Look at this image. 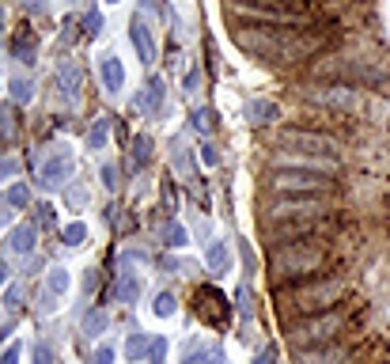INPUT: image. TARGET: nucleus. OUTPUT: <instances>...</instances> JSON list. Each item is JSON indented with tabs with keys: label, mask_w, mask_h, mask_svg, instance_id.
Wrapping results in <instances>:
<instances>
[{
	"label": "nucleus",
	"mask_w": 390,
	"mask_h": 364,
	"mask_svg": "<svg viewBox=\"0 0 390 364\" xmlns=\"http://www.w3.org/2000/svg\"><path fill=\"white\" fill-rule=\"evenodd\" d=\"M228 12L235 19H250L258 27H303L311 23L315 4L307 0H228Z\"/></svg>",
	"instance_id": "1"
},
{
	"label": "nucleus",
	"mask_w": 390,
	"mask_h": 364,
	"mask_svg": "<svg viewBox=\"0 0 390 364\" xmlns=\"http://www.w3.org/2000/svg\"><path fill=\"white\" fill-rule=\"evenodd\" d=\"M326 266V247L318 239H303V243H288V247H277L273 258H269V277L281 285V281H296V277H307Z\"/></svg>",
	"instance_id": "2"
},
{
	"label": "nucleus",
	"mask_w": 390,
	"mask_h": 364,
	"mask_svg": "<svg viewBox=\"0 0 390 364\" xmlns=\"http://www.w3.org/2000/svg\"><path fill=\"white\" fill-rule=\"evenodd\" d=\"M345 296V277H322V281H307L296 285L292 292H284L277 300V311H299V315H318V311H333Z\"/></svg>",
	"instance_id": "3"
},
{
	"label": "nucleus",
	"mask_w": 390,
	"mask_h": 364,
	"mask_svg": "<svg viewBox=\"0 0 390 364\" xmlns=\"http://www.w3.org/2000/svg\"><path fill=\"white\" fill-rule=\"evenodd\" d=\"M265 186L281 197H326L333 190L330 175L318 171H296V167H273L265 175Z\"/></svg>",
	"instance_id": "4"
},
{
	"label": "nucleus",
	"mask_w": 390,
	"mask_h": 364,
	"mask_svg": "<svg viewBox=\"0 0 390 364\" xmlns=\"http://www.w3.org/2000/svg\"><path fill=\"white\" fill-rule=\"evenodd\" d=\"M345 330V315L341 311H318V315H303L299 323L288 326V341L296 349H315V346H330Z\"/></svg>",
	"instance_id": "5"
},
{
	"label": "nucleus",
	"mask_w": 390,
	"mask_h": 364,
	"mask_svg": "<svg viewBox=\"0 0 390 364\" xmlns=\"http://www.w3.org/2000/svg\"><path fill=\"white\" fill-rule=\"evenodd\" d=\"M288 148V152H307V156H326V160H341L345 145L330 133H318V129H284L277 148Z\"/></svg>",
	"instance_id": "6"
},
{
	"label": "nucleus",
	"mask_w": 390,
	"mask_h": 364,
	"mask_svg": "<svg viewBox=\"0 0 390 364\" xmlns=\"http://www.w3.org/2000/svg\"><path fill=\"white\" fill-rule=\"evenodd\" d=\"M303 216H326L322 197H273L262 205L265 224H284V220H303Z\"/></svg>",
	"instance_id": "7"
},
{
	"label": "nucleus",
	"mask_w": 390,
	"mask_h": 364,
	"mask_svg": "<svg viewBox=\"0 0 390 364\" xmlns=\"http://www.w3.org/2000/svg\"><path fill=\"white\" fill-rule=\"evenodd\" d=\"M330 42V31H299V35H288L284 42H281V50L277 53H269V61L273 65H296V61H307L311 53H318L322 46Z\"/></svg>",
	"instance_id": "8"
},
{
	"label": "nucleus",
	"mask_w": 390,
	"mask_h": 364,
	"mask_svg": "<svg viewBox=\"0 0 390 364\" xmlns=\"http://www.w3.org/2000/svg\"><path fill=\"white\" fill-rule=\"evenodd\" d=\"M307 99L315 106L326 110H345V114H356L364 106V95L356 92L352 84H326V87H307Z\"/></svg>",
	"instance_id": "9"
},
{
	"label": "nucleus",
	"mask_w": 390,
	"mask_h": 364,
	"mask_svg": "<svg viewBox=\"0 0 390 364\" xmlns=\"http://www.w3.org/2000/svg\"><path fill=\"white\" fill-rule=\"evenodd\" d=\"M326 228V216H303V220H284V224H265V239L273 247H288V243H303L315 231Z\"/></svg>",
	"instance_id": "10"
},
{
	"label": "nucleus",
	"mask_w": 390,
	"mask_h": 364,
	"mask_svg": "<svg viewBox=\"0 0 390 364\" xmlns=\"http://www.w3.org/2000/svg\"><path fill=\"white\" fill-rule=\"evenodd\" d=\"M281 167H296V171H318V175H338L341 163L338 160H326V156H307V152H288V156H277Z\"/></svg>",
	"instance_id": "11"
},
{
	"label": "nucleus",
	"mask_w": 390,
	"mask_h": 364,
	"mask_svg": "<svg viewBox=\"0 0 390 364\" xmlns=\"http://www.w3.org/2000/svg\"><path fill=\"white\" fill-rule=\"evenodd\" d=\"M349 349L330 341V346H315V349H296V364H345Z\"/></svg>",
	"instance_id": "12"
},
{
	"label": "nucleus",
	"mask_w": 390,
	"mask_h": 364,
	"mask_svg": "<svg viewBox=\"0 0 390 364\" xmlns=\"http://www.w3.org/2000/svg\"><path fill=\"white\" fill-rule=\"evenodd\" d=\"M72 171V148H53L50 160L42 163V186H57Z\"/></svg>",
	"instance_id": "13"
},
{
	"label": "nucleus",
	"mask_w": 390,
	"mask_h": 364,
	"mask_svg": "<svg viewBox=\"0 0 390 364\" xmlns=\"http://www.w3.org/2000/svg\"><path fill=\"white\" fill-rule=\"evenodd\" d=\"M129 35H133V42H137V53H140V61H144V65H152V61H155V42H152V31H148V23H144L140 16L133 19Z\"/></svg>",
	"instance_id": "14"
},
{
	"label": "nucleus",
	"mask_w": 390,
	"mask_h": 364,
	"mask_svg": "<svg viewBox=\"0 0 390 364\" xmlns=\"http://www.w3.org/2000/svg\"><path fill=\"white\" fill-rule=\"evenodd\" d=\"M99 72H103L106 92H121V84H126V69H121V61H118V57H103Z\"/></svg>",
	"instance_id": "15"
},
{
	"label": "nucleus",
	"mask_w": 390,
	"mask_h": 364,
	"mask_svg": "<svg viewBox=\"0 0 390 364\" xmlns=\"http://www.w3.org/2000/svg\"><path fill=\"white\" fill-rule=\"evenodd\" d=\"M208 270L220 273V277H224V273H231V247H228L224 239L208 247Z\"/></svg>",
	"instance_id": "16"
},
{
	"label": "nucleus",
	"mask_w": 390,
	"mask_h": 364,
	"mask_svg": "<svg viewBox=\"0 0 390 364\" xmlns=\"http://www.w3.org/2000/svg\"><path fill=\"white\" fill-rule=\"evenodd\" d=\"M247 118L254 121V126H269V121L277 118V103H269V99H250Z\"/></svg>",
	"instance_id": "17"
},
{
	"label": "nucleus",
	"mask_w": 390,
	"mask_h": 364,
	"mask_svg": "<svg viewBox=\"0 0 390 364\" xmlns=\"http://www.w3.org/2000/svg\"><path fill=\"white\" fill-rule=\"evenodd\" d=\"M30 247H35V228H16L8 236V250L12 255H30Z\"/></svg>",
	"instance_id": "18"
},
{
	"label": "nucleus",
	"mask_w": 390,
	"mask_h": 364,
	"mask_svg": "<svg viewBox=\"0 0 390 364\" xmlns=\"http://www.w3.org/2000/svg\"><path fill=\"white\" fill-rule=\"evenodd\" d=\"M174 311H178L174 292H155V300H152V315H155V319H171Z\"/></svg>",
	"instance_id": "19"
},
{
	"label": "nucleus",
	"mask_w": 390,
	"mask_h": 364,
	"mask_svg": "<svg viewBox=\"0 0 390 364\" xmlns=\"http://www.w3.org/2000/svg\"><path fill=\"white\" fill-rule=\"evenodd\" d=\"M148 156H152V140L148 137H137V140H133V167H144Z\"/></svg>",
	"instance_id": "20"
},
{
	"label": "nucleus",
	"mask_w": 390,
	"mask_h": 364,
	"mask_svg": "<svg viewBox=\"0 0 390 364\" xmlns=\"http://www.w3.org/2000/svg\"><path fill=\"white\" fill-rule=\"evenodd\" d=\"M69 270H50V292L53 296H65V292H69Z\"/></svg>",
	"instance_id": "21"
},
{
	"label": "nucleus",
	"mask_w": 390,
	"mask_h": 364,
	"mask_svg": "<svg viewBox=\"0 0 390 364\" xmlns=\"http://www.w3.org/2000/svg\"><path fill=\"white\" fill-rule=\"evenodd\" d=\"M106 133H110L106 118H99L95 126H91V133H87V145H91V148H103V145H106Z\"/></svg>",
	"instance_id": "22"
},
{
	"label": "nucleus",
	"mask_w": 390,
	"mask_h": 364,
	"mask_svg": "<svg viewBox=\"0 0 390 364\" xmlns=\"http://www.w3.org/2000/svg\"><path fill=\"white\" fill-rule=\"evenodd\" d=\"M163 239H167V247H186V228L182 224H163Z\"/></svg>",
	"instance_id": "23"
},
{
	"label": "nucleus",
	"mask_w": 390,
	"mask_h": 364,
	"mask_svg": "<svg viewBox=\"0 0 390 364\" xmlns=\"http://www.w3.org/2000/svg\"><path fill=\"white\" fill-rule=\"evenodd\" d=\"M84 330H87L91 338H99V334L106 330V315H103V311H91V315H87V323H84Z\"/></svg>",
	"instance_id": "24"
},
{
	"label": "nucleus",
	"mask_w": 390,
	"mask_h": 364,
	"mask_svg": "<svg viewBox=\"0 0 390 364\" xmlns=\"http://www.w3.org/2000/svg\"><path fill=\"white\" fill-rule=\"evenodd\" d=\"M137 292H140V281H121L118 285V300L121 304H133V300H137Z\"/></svg>",
	"instance_id": "25"
},
{
	"label": "nucleus",
	"mask_w": 390,
	"mask_h": 364,
	"mask_svg": "<svg viewBox=\"0 0 390 364\" xmlns=\"http://www.w3.org/2000/svg\"><path fill=\"white\" fill-rule=\"evenodd\" d=\"M84 239H87V228L84 224H69V228H65V243H69V247H80Z\"/></svg>",
	"instance_id": "26"
},
{
	"label": "nucleus",
	"mask_w": 390,
	"mask_h": 364,
	"mask_svg": "<svg viewBox=\"0 0 390 364\" xmlns=\"http://www.w3.org/2000/svg\"><path fill=\"white\" fill-rule=\"evenodd\" d=\"M126 353H129V360H137L140 353H148V341H144V334H133L129 346H126Z\"/></svg>",
	"instance_id": "27"
},
{
	"label": "nucleus",
	"mask_w": 390,
	"mask_h": 364,
	"mask_svg": "<svg viewBox=\"0 0 390 364\" xmlns=\"http://www.w3.org/2000/svg\"><path fill=\"white\" fill-rule=\"evenodd\" d=\"M148 357H152V364H163L167 360V338H155L152 346H148Z\"/></svg>",
	"instance_id": "28"
},
{
	"label": "nucleus",
	"mask_w": 390,
	"mask_h": 364,
	"mask_svg": "<svg viewBox=\"0 0 390 364\" xmlns=\"http://www.w3.org/2000/svg\"><path fill=\"white\" fill-rule=\"evenodd\" d=\"M30 202V194H27V186H12L8 190V205H16V209H23Z\"/></svg>",
	"instance_id": "29"
},
{
	"label": "nucleus",
	"mask_w": 390,
	"mask_h": 364,
	"mask_svg": "<svg viewBox=\"0 0 390 364\" xmlns=\"http://www.w3.org/2000/svg\"><path fill=\"white\" fill-rule=\"evenodd\" d=\"M194 129L197 133H208V129H213V114H208V110H194Z\"/></svg>",
	"instance_id": "30"
},
{
	"label": "nucleus",
	"mask_w": 390,
	"mask_h": 364,
	"mask_svg": "<svg viewBox=\"0 0 390 364\" xmlns=\"http://www.w3.org/2000/svg\"><path fill=\"white\" fill-rule=\"evenodd\" d=\"M84 27H87V35H99V31H103V16H99V12H87Z\"/></svg>",
	"instance_id": "31"
},
{
	"label": "nucleus",
	"mask_w": 390,
	"mask_h": 364,
	"mask_svg": "<svg viewBox=\"0 0 390 364\" xmlns=\"http://www.w3.org/2000/svg\"><path fill=\"white\" fill-rule=\"evenodd\" d=\"M110 360H114V349H110V346H99L95 357H91V364H110Z\"/></svg>",
	"instance_id": "32"
},
{
	"label": "nucleus",
	"mask_w": 390,
	"mask_h": 364,
	"mask_svg": "<svg viewBox=\"0 0 390 364\" xmlns=\"http://www.w3.org/2000/svg\"><path fill=\"white\" fill-rule=\"evenodd\" d=\"M35 364H53V349L50 346H38L35 349Z\"/></svg>",
	"instance_id": "33"
},
{
	"label": "nucleus",
	"mask_w": 390,
	"mask_h": 364,
	"mask_svg": "<svg viewBox=\"0 0 390 364\" xmlns=\"http://www.w3.org/2000/svg\"><path fill=\"white\" fill-rule=\"evenodd\" d=\"M12 87H16V99H19V103H27V95H30V87H27L23 80H16Z\"/></svg>",
	"instance_id": "34"
},
{
	"label": "nucleus",
	"mask_w": 390,
	"mask_h": 364,
	"mask_svg": "<svg viewBox=\"0 0 390 364\" xmlns=\"http://www.w3.org/2000/svg\"><path fill=\"white\" fill-rule=\"evenodd\" d=\"M16 360H19V346H12V349L4 353V357H0V364H16Z\"/></svg>",
	"instance_id": "35"
},
{
	"label": "nucleus",
	"mask_w": 390,
	"mask_h": 364,
	"mask_svg": "<svg viewBox=\"0 0 390 364\" xmlns=\"http://www.w3.org/2000/svg\"><path fill=\"white\" fill-rule=\"evenodd\" d=\"M201 152H205V163H208V167H213V163L220 160V156H216V148H213V145H205Z\"/></svg>",
	"instance_id": "36"
},
{
	"label": "nucleus",
	"mask_w": 390,
	"mask_h": 364,
	"mask_svg": "<svg viewBox=\"0 0 390 364\" xmlns=\"http://www.w3.org/2000/svg\"><path fill=\"white\" fill-rule=\"evenodd\" d=\"M254 364H273V349H265V353H258V357H254Z\"/></svg>",
	"instance_id": "37"
},
{
	"label": "nucleus",
	"mask_w": 390,
	"mask_h": 364,
	"mask_svg": "<svg viewBox=\"0 0 390 364\" xmlns=\"http://www.w3.org/2000/svg\"><path fill=\"white\" fill-rule=\"evenodd\" d=\"M186 364H208V353H194V357H186Z\"/></svg>",
	"instance_id": "38"
},
{
	"label": "nucleus",
	"mask_w": 390,
	"mask_h": 364,
	"mask_svg": "<svg viewBox=\"0 0 390 364\" xmlns=\"http://www.w3.org/2000/svg\"><path fill=\"white\" fill-rule=\"evenodd\" d=\"M16 171V160H0V175H12Z\"/></svg>",
	"instance_id": "39"
},
{
	"label": "nucleus",
	"mask_w": 390,
	"mask_h": 364,
	"mask_svg": "<svg viewBox=\"0 0 390 364\" xmlns=\"http://www.w3.org/2000/svg\"><path fill=\"white\" fill-rule=\"evenodd\" d=\"M0 27H4V8H0Z\"/></svg>",
	"instance_id": "40"
},
{
	"label": "nucleus",
	"mask_w": 390,
	"mask_h": 364,
	"mask_svg": "<svg viewBox=\"0 0 390 364\" xmlns=\"http://www.w3.org/2000/svg\"><path fill=\"white\" fill-rule=\"evenodd\" d=\"M0 220H4V202H0Z\"/></svg>",
	"instance_id": "41"
},
{
	"label": "nucleus",
	"mask_w": 390,
	"mask_h": 364,
	"mask_svg": "<svg viewBox=\"0 0 390 364\" xmlns=\"http://www.w3.org/2000/svg\"><path fill=\"white\" fill-rule=\"evenodd\" d=\"M0 281H4V270H0Z\"/></svg>",
	"instance_id": "42"
},
{
	"label": "nucleus",
	"mask_w": 390,
	"mask_h": 364,
	"mask_svg": "<svg viewBox=\"0 0 390 364\" xmlns=\"http://www.w3.org/2000/svg\"><path fill=\"white\" fill-rule=\"evenodd\" d=\"M110 4H118V0H110Z\"/></svg>",
	"instance_id": "43"
}]
</instances>
